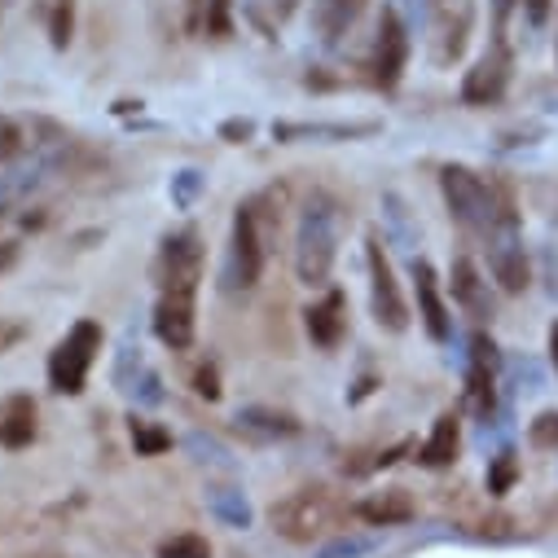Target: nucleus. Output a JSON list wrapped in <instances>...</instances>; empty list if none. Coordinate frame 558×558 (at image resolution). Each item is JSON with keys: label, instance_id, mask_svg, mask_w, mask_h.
<instances>
[{"label": "nucleus", "instance_id": "obj_1", "mask_svg": "<svg viewBox=\"0 0 558 558\" xmlns=\"http://www.w3.org/2000/svg\"><path fill=\"white\" fill-rule=\"evenodd\" d=\"M339 259V203L330 194H313L304 203L300 229H295V272L300 282L322 291Z\"/></svg>", "mask_w": 558, "mask_h": 558}, {"label": "nucleus", "instance_id": "obj_2", "mask_svg": "<svg viewBox=\"0 0 558 558\" xmlns=\"http://www.w3.org/2000/svg\"><path fill=\"white\" fill-rule=\"evenodd\" d=\"M488 268H493V282L506 295L527 291V251H523V229H519V207L510 185L493 181V220H488Z\"/></svg>", "mask_w": 558, "mask_h": 558}, {"label": "nucleus", "instance_id": "obj_3", "mask_svg": "<svg viewBox=\"0 0 558 558\" xmlns=\"http://www.w3.org/2000/svg\"><path fill=\"white\" fill-rule=\"evenodd\" d=\"M339 519H343V506H339V497L330 493V488H295V493H287L282 501H272L268 506V527L282 536V541H291V545H313V541H322L326 532H335L339 527Z\"/></svg>", "mask_w": 558, "mask_h": 558}, {"label": "nucleus", "instance_id": "obj_4", "mask_svg": "<svg viewBox=\"0 0 558 558\" xmlns=\"http://www.w3.org/2000/svg\"><path fill=\"white\" fill-rule=\"evenodd\" d=\"M97 352H101V326L88 317L75 322L49 352V387L58 396H80L88 387V369H93Z\"/></svg>", "mask_w": 558, "mask_h": 558}, {"label": "nucleus", "instance_id": "obj_5", "mask_svg": "<svg viewBox=\"0 0 558 558\" xmlns=\"http://www.w3.org/2000/svg\"><path fill=\"white\" fill-rule=\"evenodd\" d=\"M409 49H413V32L400 14V5H383L378 10V27H374V49H369V80L383 93H396L409 66Z\"/></svg>", "mask_w": 558, "mask_h": 558}, {"label": "nucleus", "instance_id": "obj_6", "mask_svg": "<svg viewBox=\"0 0 558 558\" xmlns=\"http://www.w3.org/2000/svg\"><path fill=\"white\" fill-rule=\"evenodd\" d=\"M440 190H445V203H449V216L466 229V233H488V220H493V181H484L480 172L462 168V163H449L440 172Z\"/></svg>", "mask_w": 558, "mask_h": 558}, {"label": "nucleus", "instance_id": "obj_7", "mask_svg": "<svg viewBox=\"0 0 558 558\" xmlns=\"http://www.w3.org/2000/svg\"><path fill=\"white\" fill-rule=\"evenodd\" d=\"M264 272V229H259V207L238 203L233 211V238H229V268L225 287L229 291H251Z\"/></svg>", "mask_w": 558, "mask_h": 558}, {"label": "nucleus", "instance_id": "obj_8", "mask_svg": "<svg viewBox=\"0 0 558 558\" xmlns=\"http://www.w3.org/2000/svg\"><path fill=\"white\" fill-rule=\"evenodd\" d=\"M365 264H369V308H374V322L391 335H404L409 330V304H404V291L396 282V268L378 242V233L365 238Z\"/></svg>", "mask_w": 558, "mask_h": 558}, {"label": "nucleus", "instance_id": "obj_9", "mask_svg": "<svg viewBox=\"0 0 558 558\" xmlns=\"http://www.w3.org/2000/svg\"><path fill=\"white\" fill-rule=\"evenodd\" d=\"M203 264H207V251H203L198 229H177V233H168L163 246H159L155 282H159V291H198Z\"/></svg>", "mask_w": 558, "mask_h": 558}, {"label": "nucleus", "instance_id": "obj_10", "mask_svg": "<svg viewBox=\"0 0 558 558\" xmlns=\"http://www.w3.org/2000/svg\"><path fill=\"white\" fill-rule=\"evenodd\" d=\"M510 71H514L510 45L506 40H488V49L462 75V101L466 106H497L506 97V88H510Z\"/></svg>", "mask_w": 558, "mask_h": 558}, {"label": "nucleus", "instance_id": "obj_11", "mask_svg": "<svg viewBox=\"0 0 558 558\" xmlns=\"http://www.w3.org/2000/svg\"><path fill=\"white\" fill-rule=\"evenodd\" d=\"M194 330H198V291H159L155 335L172 352H185L194 343Z\"/></svg>", "mask_w": 558, "mask_h": 558}, {"label": "nucleus", "instance_id": "obj_12", "mask_svg": "<svg viewBox=\"0 0 558 558\" xmlns=\"http://www.w3.org/2000/svg\"><path fill=\"white\" fill-rule=\"evenodd\" d=\"M409 277H413L417 322H423V330H427L436 343H445V339L453 335V322H449V308H445V295H440V277H436V268H432L427 259H413Z\"/></svg>", "mask_w": 558, "mask_h": 558}, {"label": "nucleus", "instance_id": "obj_13", "mask_svg": "<svg viewBox=\"0 0 558 558\" xmlns=\"http://www.w3.org/2000/svg\"><path fill=\"white\" fill-rule=\"evenodd\" d=\"M369 10V0H313V36L322 49H339L348 40V32L361 23V14Z\"/></svg>", "mask_w": 558, "mask_h": 558}, {"label": "nucleus", "instance_id": "obj_14", "mask_svg": "<svg viewBox=\"0 0 558 558\" xmlns=\"http://www.w3.org/2000/svg\"><path fill=\"white\" fill-rule=\"evenodd\" d=\"M304 330L322 352H335L348 335V295L330 287L322 300H313L308 313H304Z\"/></svg>", "mask_w": 558, "mask_h": 558}, {"label": "nucleus", "instance_id": "obj_15", "mask_svg": "<svg viewBox=\"0 0 558 558\" xmlns=\"http://www.w3.org/2000/svg\"><path fill=\"white\" fill-rule=\"evenodd\" d=\"M436 19H440V45H436V62L449 66L466 53L471 45V27H475V5L471 0H436Z\"/></svg>", "mask_w": 558, "mask_h": 558}, {"label": "nucleus", "instance_id": "obj_16", "mask_svg": "<svg viewBox=\"0 0 558 558\" xmlns=\"http://www.w3.org/2000/svg\"><path fill=\"white\" fill-rule=\"evenodd\" d=\"M449 287H453V304H458L466 317H475V322L493 317L488 282H484V272L475 268L471 255H458V259H453V268H449Z\"/></svg>", "mask_w": 558, "mask_h": 558}, {"label": "nucleus", "instance_id": "obj_17", "mask_svg": "<svg viewBox=\"0 0 558 558\" xmlns=\"http://www.w3.org/2000/svg\"><path fill=\"white\" fill-rule=\"evenodd\" d=\"M458 453H462V423H458V413H440L432 436L423 440V449H417V466L445 471L458 462Z\"/></svg>", "mask_w": 558, "mask_h": 558}, {"label": "nucleus", "instance_id": "obj_18", "mask_svg": "<svg viewBox=\"0 0 558 558\" xmlns=\"http://www.w3.org/2000/svg\"><path fill=\"white\" fill-rule=\"evenodd\" d=\"M378 132L374 119L365 123H272V142H352V136Z\"/></svg>", "mask_w": 558, "mask_h": 558}, {"label": "nucleus", "instance_id": "obj_19", "mask_svg": "<svg viewBox=\"0 0 558 558\" xmlns=\"http://www.w3.org/2000/svg\"><path fill=\"white\" fill-rule=\"evenodd\" d=\"M36 440V400L32 396H10L0 404V449H27Z\"/></svg>", "mask_w": 558, "mask_h": 558}, {"label": "nucleus", "instance_id": "obj_20", "mask_svg": "<svg viewBox=\"0 0 558 558\" xmlns=\"http://www.w3.org/2000/svg\"><path fill=\"white\" fill-rule=\"evenodd\" d=\"M233 423H238V432H246L251 440H291V436H300V417H291V413H282V409H268V404L242 409Z\"/></svg>", "mask_w": 558, "mask_h": 558}, {"label": "nucleus", "instance_id": "obj_21", "mask_svg": "<svg viewBox=\"0 0 558 558\" xmlns=\"http://www.w3.org/2000/svg\"><path fill=\"white\" fill-rule=\"evenodd\" d=\"M352 514H356V519H365L369 527H396V523H409V519L417 514V506H413V497H409V493L391 488V493H374V497L356 501V506H352Z\"/></svg>", "mask_w": 558, "mask_h": 558}, {"label": "nucleus", "instance_id": "obj_22", "mask_svg": "<svg viewBox=\"0 0 558 558\" xmlns=\"http://www.w3.org/2000/svg\"><path fill=\"white\" fill-rule=\"evenodd\" d=\"M493 374H497V369H484V365H471V369H466V409H471L475 417H488V413L497 409Z\"/></svg>", "mask_w": 558, "mask_h": 558}, {"label": "nucleus", "instance_id": "obj_23", "mask_svg": "<svg viewBox=\"0 0 558 558\" xmlns=\"http://www.w3.org/2000/svg\"><path fill=\"white\" fill-rule=\"evenodd\" d=\"M207 506L229 527H251V506H246V497L238 488H207Z\"/></svg>", "mask_w": 558, "mask_h": 558}, {"label": "nucleus", "instance_id": "obj_24", "mask_svg": "<svg viewBox=\"0 0 558 558\" xmlns=\"http://www.w3.org/2000/svg\"><path fill=\"white\" fill-rule=\"evenodd\" d=\"M132 445L142 458H159L172 449V432H163L159 423H146V417H132Z\"/></svg>", "mask_w": 558, "mask_h": 558}, {"label": "nucleus", "instance_id": "obj_25", "mask_svg": "<svg viewBox=\"0 0 558 558\" xmlns=\"http://www.w3.org/2000/svg\"><path fill=\"white\" fill-rule=\"evenodd\" d=\"M527 445L541 449V453H554L558 449V409H545L527 423Z\"/></svg>", "mask_w": 558, "mask_h": 558}, {"label": "nucleus", "instance_id": "obj_26", "mask_svg": "<svg viewBox=\"0 0 558 558\" xmlns=\"http://www.w3.org/2000/svg\"><path fill=\"white\" fill-rule=\"evenodd\" d=\"M203 32L211 40H229L233 36V0H207L203 5Z\"/></svg>", "mask_w": 558, "mask_h": 558}, {"label": "nucleus", "instance_id": "obj_27", "mask_svg": "<svg viewBox=\"0 0 558 558\" xmlns=\"http://www.w3.org/2000/svg\"><path fill=\"white\" fill-rule=\"evenodd\" d=\"M71 32H75V0H53V10H49V40H53V49H66Z\"/></svg>", "mask_w": 558, "mask_h": 558}, {"label": "nucleus", "instance_id": "obj_28", "mask_svg": "<svg viewBox=\"0 0 558 558\" xmlns=\"http://www.w3.org/2000/svg\"><path fill=\"white\" fill-rule=\"evenodd\" d=\"M514 484H519V458L514 453H497L493 466H488V493L493 497H506Z\"/></svg>", "mask_w": 558, "mask_h": 558}, {"label": "nucleus", "instance_id": "obj_29", "mask_svg": "<svg viewBox=\"0 0 558 558\" xmlns=\"http://www.w3.org/2000/svg\"><path fill=\"white\" fill-rule=\"evenodd\" d=\"M159 558H211V545L198 532H181V536L159 545Z\"/></svg>", "mask_w": 558, "mask_h": 558}, {"label": "nucleus", "instance_id": "obj_30", "mask_svg": "<svg viewBox=\"0 0 558 558\" xmlns=\"http://www.w3.org/2000/svg\"><path fill=\"white\" fill-rule=\"evenodd\" d=\"M369 549H374V541H365V536H343V541L326 545L317 558H361V554H369Z\"/></svg>", "mask_w": 558, "mask_h": 558}, {"label": "nucleus", "instance_id": "obj_31", "mask_svg": "<svg viewBox=\"0 0 558 558\" xmlns=\"http://www.w3.org/2000/svg\"><path fill=\"white\" fill-rule=\"evenodd\" d=\"M19 155H27V142L14 123H0V163H14Z\"/></svg>", "mask_w": 558, "mask_h": 558}, {"label": "nucleus", "instance_id": "obj_32", "mask_svg": "<svg viewBox=\"0 0 558 558\" xmlns=\"http://www.w3.org/2000/svg\"><path fill=\"white\" fill-rule=\"evenodd\" d=\"M497 361H501V356H497V343H493L484 330H475V335H471V365L497 369Z\"/></svg>", "mask_w": 558, "mask_h": 558}, {"label": "nucleus", "instance_id": "obj_33", "mask_svg": "<svg viewBox=\"0 0 558 558\" xmlns=\"http://www.w3.org/2000/svg\"><path fill=\"white\" fill-rule=\"evenodd\" d=\"M185 445L198 453V462H211V466H229V453H225L216 440H207V436H198V432H194Z\"/></svg>", "mask_w": 558, "mask_h": 558}, {"label": "nucleus", "instance_id": "obj_34", "mask_svg": "<svg viewBox=\"0 0 558 558\" xmlns=\"http://www.w3.org/2000/svg\"><path fill=\"white\" fill-rule=\"evenodd\" d=\"M493 10V40H506V27H510V14L519 10V0H488Z\"/></svg>", "mask_w": 558, "mask_h": 558}, {"label": "nucleus", "instance_id": "obj_35", "mask_svg": "<svg viewBox=\"0 0 558 558\" xmlns=\"http://www.w3.org/2000/svg\"><path fill=\"white\" fill-rule=\"evenodd\" d=\"M194 391H198L203 400H220V374H216V365H203V369L194 374Z\"/></svg>", "mask_w": 558, "mask_h": 558}, {"label": "nucleus", "instance_id": "obj_36", "mask_svg": "<svg viewBox=\"0 0 558 558\" xmlns=\"http://www.w3.org/2000/svg\"><path fill=\"white\" fill-rule=\"evenodd\" d=\"M519 10L532 27H545L549 23V10H554V0H519Z\"/></svg>", "mask_w": 558, "mask_h": 558}, {"label": "nucleus", "instance_id": "obj_37", "mask_svg": "<svg viewBox=\"0 0 558 558\" xmlns=\"http://www.w3.org/2000/svg\"><path fill=\"white\" fill-rule=\"evenodd\" d=\"M251 132H255L251 119H229V123H220V136H225V142H233V146L251 142Z\"/></svg>", "mask_w": 558, "mask_h": 558}, {"label": "nucleus", "instance_id": "obj_38", "mask_svg": "<svg viewBox=\"0 0 558 558\" xmlns=\"http://www.w3.org/2000/svg\"><path fill=\"white\" fill-rule=\"evenodd\" d=\"M194 190H198V172H181V181H177V203L185 207V203L194 198Z\"/></svg>", "mask_w": 558, "mask_h": 558}, {"label": "nucleus", "instance_id": "obj_39", "mask_svg": "<svg viewBox=\"0 0 558 558\" xmlns=\"http://www.w3.org/2000/svg\"><path fill=\"white\" fill-rule=\"evenodd\" d=\"M19 264V242H0V272H10Z\"/></svg>", "mask_w": 558, "mask_h": 558}, {"label": "nucleus", "instance_id": "obj_40", "mask_svg": "<svg viewBox=\"0 0 558 558\" xmlns=\"http://www.w3.org/2000/svg\"><path fill=\"white\" fill-rule=\"evenodd\" d=\"M295 10H300V0H272V14L282 19V23H287V19H295Z\"/></svg>", "mask_w": 558, "mask_h": 558}, {"label": "nucleus", "instance_id": "obj_41", "mask_svg": "<svg viewBox=\"0 0 558 558\" xmlns=\"http://www.w3.org/2000/svg\"><path fill=\"white\" fill-rule=\"evenodd\" d=\"M549 365L558 369V322L549 326Z\"/></svg>", "mask_w": 558, "mask_h": 558}, {"label": "nucleus", "instance_id": "obj_42", "mask_svg": "<svg viewBox=\"0 0 558 558\" xmlns=\"http://www.w3.org/2000/svg\"><path fill=\"white\" fill-rule=\"evenodd\" d=\"M554 53H558V49H554Z\"/></svg>", "mask_w": 558, "mask_h": 558}]
</instances>
